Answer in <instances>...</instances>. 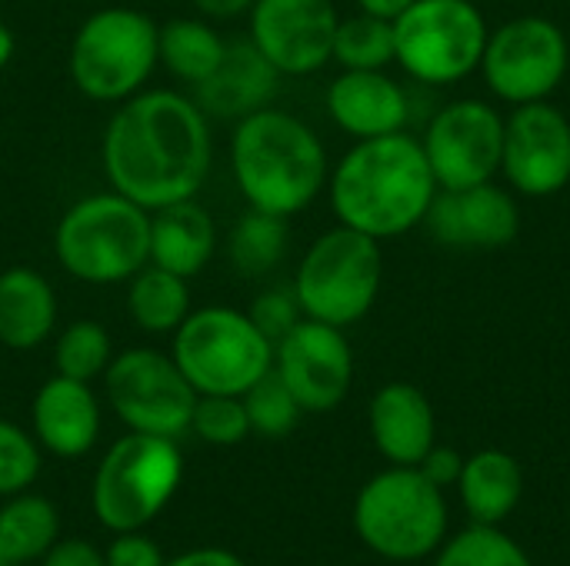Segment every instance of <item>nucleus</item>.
<instances>
[{"label":"nucleus","mask_w":570,"mask_h":566,"mask_svg":"<svg viewBox=\"0 0 570 566\" xmlns=\"http://www.w3.org/2000/svg\"><path fill=\"white\" fill-rule=\"evenodd\" d=\"M438 190L421 137L407 130L354 140L327 177V200L337 224L381 244L424 227Z\"/></svg>","instance_id":"obj_2"},{"label":"nucleus","mask_w":570,"mask_h":566,"mask_svg":"<svg viewBox=\"0 0 570 566\" xmlns=\"http://www.w3.org/2000/svg\"><path fill=\"white\" fill-rule=\"evenodd\" d=\"M210 163V117L180 90L147 87L117 103L104 127V177L110 190L144 210L197 197L207 183Z\"/></svg>","instance_id":"obj_1"},{"label":"nucleus","mask_w":570,"mask_h":566,"mask_svg":"<svg viewBox=\"0 0 570 566\" xmlns=\"http://www.w3.org/2000/svg\"><path fill=\"white\" fill-rule=\"evenodd\" d=\"M104 390L114 417L127 430L170 440L190 434L197 390L187 384L170 354L154 347H130L114 354L104 374Z\"/></svg>","instance_id":"obj_12"},{"label":"nucleus","mask_w":570,"mask_h":566,"mask_svg":"<svg viewBox=\"0 0 570 566\" xmlns=\"http://www.w3.org/2000/svg\"><path fill=\"white\" fill-rule=\"evenodd\" d=\"M287 240H291V230H287L284 217L247 207L234 220L224 250H227V260H230L234 274H240L247 280H257V277H267L284 260Z\"/></svg>","instance_id":"obj_28"},{"label":"nucleus","mask_w":570,"mask_h":566,"mask_svg":"<svg viewBox=\"0 0 570 566\" xmlns=\"http://www.w3.org/2000/svg\"><path fill=\"white\" fill-rule=\"evenodd\" d=\"M224 53L227 40L207 17H174L160 27V67L187 87L207 80L220 67Z\"/></svg>","instance_id":"obj_26"},{"label":"nucleus","mask_w":570,"mask_h":566,"mask_svg":"<svg viewBox=\"0 0 570 566\" xmlns=\"http://www.w3.org/2000/svg\"><path fill=\"white\" fill-rule=\"evenodd\" d=\"M107 566H164L167 557L157 540H150L144 530H124L114 534L110 547L104 550Z\"/></svg>","instance_id":"obj_36"},{"label":"nucleus","mask_w":570,"mask_h":566,"mask_svg":"<svg viewBox=\"0 0 570 566\" xmlns=\"http://www.w3.org/2000/svg\"><path fill=\"white\" fill-rule=\"evenodd\" d=\"M291 287L304 317L341 330L361 324L374 310L384 287L381 240L344 224L324 230L304 250Z\"/></svg>","instance_id":"obj_7"},{"label":"nucleus","mask_w":570,"mask_h":566,"mask_svg":"<svg viewBox=\"0 0 570 566\" xmlns=\"http://www.w3.org/2000/svg\"><path fill=\"white\" fill-rule=\"evenodd\" d=\"M488 17L474 0H414L394 20V63L424 87H454L478 73Z\"/></svg>","instance_id":"obj_10"},{"label":"nucleus","mask_w":570,"mask_h":566,"mask_svg":"<svg viewBox=\"0 0 570 566\" xmlns=\"http://www.w3.org/2000/svg\"><path fill=\"white\" fill-rule=\"evenodd\" d=\"M184 480V454L170 437L127 430L107 447L90 480V510L110 534L150 527Z\"/></svg>","instance_id":"obj_6"},{"label":"nucleus","mask_w":570,"mask_h":566,"mask_svg":"<svg viewBox=\"0 0 570 566\" xmlns=\"http://www.w3.org/2000/svg\"><path fill=\"white\" fill-rule=\"evenodd\" d=\"M441 190H464L501 173L504 113L481 97H461L434 110L421 137Z\"/></svg>","instance_id":"obj_13"},{"label":"nucleus","mask_w":570,"mask_h":566,"mask_svg":"<svg viewBox=\"0 0 570 566\" xmlns=\"http://www.w3.org/2000/svg\"><path fill=\"white\" fill-rule=\"evenodd\" d=\"M160 67V27L134 7L94 10L73 33L67 53L70 83L94 103H124L147 90Z\"/></svg>","instance_id":"obj_5"},{"label":"nucleus","mask_w":570,"mask_h":566,"mask_svg":"<svg viewBox=\"0 0 570 566\" xmlns=\"http://www.w3.org/2000/svg\"><path fill=\"white\" fill-rule=\"evenodd\" d=\"M250 320L261 327V334L277 344L281 337H287L301 320H304V310L297 304V294L294 287H267L254 297L250 304Z\"/></svg>","instance_id":"obj_35"},{"label":"nucleus","mask_w":570,"mask_h":566,"mask_svg":"<svg viewBox=\"0 0 570 566\" xmlns=\"http://www.w3.org/2000/svg\"><path fill=\"white\" fill-rule=\"evenodd\" d=\"M53 284L33 267H7L0 274V347L37 350L57 327Z\"/></svg>","instance_id":"obj_23"},{"label":"nucleus","mask_w":570,"mask_h":566,"mask_svg":"<svg viewBox=\"0 0 570 566\" xmlns=\"http://www.w3.org/2000/svg\"><path fill=\"white\" fill-rule=\"evenodd\" d=\"M428 234L451 250L491 254L504 250L521 234V203L511 187L498 180L464 190H438L428 217Z\"/></svg>","instance_id":"obj_17"},{"label":"nucleus","mask_w":570,"mask_h":566,"mask_svg":"<svg viewBox=\"0 0 570 566\" xmlns=\"http://www.w3.org/2000/svg\"><path fill=\"white\" fill-rule=\"evenodd\" d=\"M40 566H107L104 550H97L90 540H57L43 557Z\"/></svg>","instance_id":"obj_38"},{"label":"nucleus","mask_w":570,"mask_h":566,"mask_svg":"<svg viewBox=\"0 0 570 566\" xmlns=\"http://www.w3.org/2000/svg\"><path fill=\"white\" fill-rule=\"evenodd\" d=\"M504 183L528 200H544L570 183V117L551 100L514 107L504 117Z\"/></svg>","instance_id":"obj_14"},{"label":"nucleus","mask_w":570,"mask_h":566,"mask_svg":"<svg viewBox=\"0 0 570 566\" xmlns=\"http://www.w3.org/2000/svg\"><path fill=\"white\" fill-rule=\"evenodd\" d=\"M190 434L210 447H234L250 437V420L240 397L227 394H197L190 414Z\"/></svg>","instance_id":"obj_33"},{"label":"nucleus","mask_w":570,"mask_h":566,"mask_svg":"<svg viewBox=\"0 0 570 566\" xmlns=\"http://www.w3.org/2000/svg\"><path fill=\"white\" fill-rule=\"evenodd\" d=\"M197 17H207V20H237V17H247L250 3L254 0H190Z\"/></svg>","instance_id":"obj_40"},{"label":"nucleus","mask_w":570,"mask_h":566,"mask_svg":"<svg viewBox=\"0 0 570 566\" xmlns=\"http://www.w3.org/2000/svg\"><path fill=\"white\" fill-rule=\"evenodd\" d=\"M337 23L334 0H254L247 40L281 77H311L334 60Z\"/></svg>","instance_id":"obj_15"},{"label":"nucleus","mask_w":570,"mask_h":566,"mask_svg":"<svg viewBox=\"0 0 570 566\" xmlns=\"http://www.w3.org/2000/svg\"><path fill=\"white\" fill-rule=\"evenodd\" d=\"M170 357L197 394L244 397L274 370V344L247 310L224 304L190 310L170 334Z\"/></svg>","instance_id":"obj_8"},{"label":"nucleus","mask_w":570,"mask_h":566,"mask_svg":"<svg viewBox=\"0 0 570 566\" xmlns=\"http://www.w3.org/2000/svg\"><path fill=\"white\" fill-rule=\"evenodd\" d=\"M100 427L104 410L90 384L60 374L40 384L30 404V434L40 444V450L60 460H77L97 447Z\"/></svg>","instance_id":"obj_19"},{"label":"nucleus","mask_w":570,"mask_h":566,"mask_svg":"<svg viewBox=\"0 0 570 566\" xmlns=\"http://www.w3.org/2000/svg\"><path fill=\"white\" fill-rule=\"evenodd\" d=\"M230 173L247 207L291 220L327 190L331 160L307 120L271 103L234 123Z\"/></svg>","instance_id":"obj_3"},{"label":"nucleus","mask_w":570,"mask_h":566,"mask_svg":"<svg viewBox=\"0 0 570 566\" xmlns=\"http://www.w3.org/2000/svg\"><path fill=\"white\" fill-rule=\"evenodd\" d=\"M354 530L384 560L431 557L448 534L444 490L417 467H391L371 477L354 500Z\"/></svg>","instance_id":"obj_9"},{"label":"nucleus","mask_w":570,"mask_h":566,"mask_svg":"<svg viewBox=\"0 0 570 566\" xmlns=\"http://www.w3.org/2000/svg\"><path fill=\"white\" fill-rule=\"evenodd\" d=\"M194 310L190 304V280L177 277L157 264L140 267L127 280V317L154 337H170L187 314Z\"/></svg>","instance_id":"obj_25"},{"label":"nucleus","mask_w":570,"mask_h":566,"mask_svg":"<svg viewBox=\"0 0 570 566\" xmlns=\"http://www.w3.org/2000/svg\"><path fill=\"white\" fill-rule=\"evenodd\" d=\"M277 87H281V73L250 40H227V53L220 67L207 80L190 87L194 90L190 97L207 117L237 123L240 117L271 107Z\"/></svg>","instance_id":"obj_21"},{"label":"nucleus","mask_w":570,"mask_h":566,"mask_svg":"<svg viewBox=\"0 0 570 566\" xmlns=\"http://www.w3.org/2000/svg\"><path fill=\"white\" fill-rule=\"evenodd\" d=\"M217 224L197 197L150 210V264L194 280L217 254Z\"/></svg>","instance_id":"obj_22"},{"label":"nucleus","mask_w":570,"mask_h":566,"mask_svg":"<svg viewBox=\"0 0 570 566\" xmlns=\"http://www.w3.org/2000/svg\"><path fill=\"white\" fill-rule=\"evenodd\" d=\"M334 63L341 70H387L394 63V20L364 10L341 17L334 33Z\"/></svg>","instance_id":"obj_29"},{"label":"nucleus","mask_w":570,"mask_h":566,"mask_svg":"<svg viewBox=\"0 0 570 566\" xmlns=\"http://www.w3.org/2000/svg\"><path fill=\"white\" fill-rule=\"evenodd\" d=\"M40 444L20 424L0 417V497H13L33 487L40 477Z\"/></svg>","instance_id":"obj_34"},{"label":"nucleus","mask_w":570,"mask_h":566,"mask_svg":"<svg viewBox=\"0 0 570 566\" xmlns=\"http://www.w3.org/2000/svg\"><path fill=\"white\" fill-rule=\"evenodd\" d=\"M354 3L364 13H374V17H384V20H397L414 0H354Z\"/></svg>","instance_id":"obj_41"},{"label":"nucleus","mask_w":570,"mask_h":566,"mask_svg":"<svg viewBox=\"0 0 570 566\" xmlns=\"http://www.w3.org/2000/svg\"><path fill=\"white\" fill-rule=\"evenodd\" d=\"M417 470L434 484V487H458L461 480V470H464V457L454 450V447H444V444H434L424 460L417 464Z\"/></svg>","instance_id":"obj_37"},{"label":"nucleus","mask_w":570,"mask_h":566,"mask_svg":"<svg viewBox=\"0 0 570 566\" xmlns=\"http://www.w3.org/2000/svg\"><path fill=\"white\" fill-rule=\"evenodd\" d=\"M570 70V40L561 23L541 13L511 17L488 33L478 73L494 100L524 107L551 100Z\"/></svg>","instance_id":"obj_11"},{"label":"nucleus","mask_w":570,"mask_h":566,"mask_svg":"<svg viewBox=\"0 0 570 566\" xmlns=\"http://www.w3.org/2000/svg\"><path fill=\"white\" fill-rule=\"evenodd\" d=\"M0 566H13L10 564V557H7V550H3V544H0Z\"/></svg>","instance_id":"obj_43"},{"label":"nucleus","mask_w":570,"mask_h":566,"mask_svg":"<svg viewBox=\"0 0 570 566\" xmlns=\"http://www.w3.org/2000/svg\"><path fill=\"white\" fill-rule=\"evenodd\" d=\"M461 504L474 524L498 527L514 514L524 494V470L504 450H478L464 460L461 480Z\"/></svg>","instance_id":"obj_24"},{"label":"nucleus","mask_w":570,"mask_h":566,"mask_svg":"<svg viewBox=\"0 0 570 566\" xmlns=\"http://www.w3.org/2000/svg\"><path fill=\"white\" fill-rule=\"evenodd\" d=\"M114 360V340L97 320H73L53 340V370L70 380L94 384Z\"/></svg>","instance_id":"obj_30"},{"label":"nucleus","mask_w":570,"mask_h":566,"mask_svg":"<svg viewBox=\"0 0 570 566\" xmlns=\"http://www.w3.org/2000/svg\"><path fill=\"white\" fill-rule=\"evenodd\" d=\"M324 107L337 130L354 140L407 130L411 93L387 70H341L324 93Z\"/></svg>","instance_id":"obj_18"},{"label":"nucleus","mask_w":570,"mask_h":566,"mask_svg":"<svg viewBox=\"0 0 570 566\" xmlns=\"http://www.w3.org/2000/svg\"><path fill=\"white\" fill-rule=\"evenodd\" d=\"M164 566H247L234 550H224V547H197V550H187L174 560H167Z\"/></svg>","instance_id":"obj_39"},{"label":"nucleus","mask_w":570,"mask_h":566,"mask_svg":"<svg viewBox=\"0 0 570 566\" xmlns=\"http://www.w3.org/2000/svg\"><path fill=\"white\" fill-rule=\"evenodd\" d=\"M371 440L391 467H417L438 444V420L428 394L414 384H384L367 407Z\"/></svg>","instance_id":"obj_20"},{"label":"nucleus","mask_w":570,"mask_h":566,"mask_svg":"<svg viewBox=\"0 0 570 566\" xmlns=\"http://www.w3.org/2000/svg\"><path fill=\"white\" fill-rule=\"evenodd\" d=\"M244 410L250 420V434L257 437H287L301 424V404L287 390V384L271 370L264 374L244 397Z\"/></svg>","instance_id":"obj_32"},{"label":"nucleus","mask_w":570,"mask_h":566,"mask_svg":"<svg viewBox=\"0 0 570 566\" xmlns=\"http://www.w3.org/2000/svg\"><path fill=\"white\" fill-rule=\"evenodd\" d=\"M53 257L80 284H127L150 264V210L117 190L80 197L53 227Z\"/></svg>","instance_id":"obj_4"},{"label":"nucleus","mask_w":570,"mask_h":566,"mask_svg":"<svg viewBox=\"0 0 570 566\" xmlns=\"http://www.w3.org/2000/svg\"><path fill=\"white\" fill-rule=\"evenodd\" d=\"M60 540V514L47 497L37 494H13L0 507V544L10 564L40 560Z\"/></svg>","instance_id":"obj_27"},{"label":"nucleus","mask_w":570,"mask_h":566,"mask_svg":"<svg viewBox=\"0 0 570 566\" xmlns=\"http://www.w3.org/2000/svg\"><path fill=\"white\" fill-rule=\"evenodd\" d=\"M274 374L287 384L304 414H327L341 407L354 384V350L347 334L304 317L274 344Z\"/></svg>","instance_id":"obj_16"},{"label":"nucleus","mask_w":570,"mask_h":566,"mask_svg":"<svg viewBox=\"0 0 570 566\" xmlns=\"http://www.w3.org/2000/svg\"><path fill=\"white\" fill-rule=\"evenodd\" d=\"M13 50H17V40H13L10 27H7V23H0V70H3L7 63H10Z\"/></svg>","instance_id":"obj_42"},{"label":"nucleus","mask_w":570,"mask_h":566,"mask_svg":"<svg viewBox=\"0 0 570 566\" xmlns=\"http://www.w3.org/2000/svg\"><path fill=\"white\" fill-rule=\"evenodd\" d=\"M434 566H534L518 540L501 534L498 527L474 524L441 547Z\"/></svg>","instance_id":"obj_31"}]
</instances>
